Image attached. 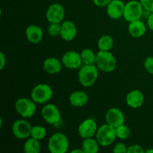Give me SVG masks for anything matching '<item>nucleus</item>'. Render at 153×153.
<instances>
[{
    "mask_svg": "<svg viewBox=\"0 0 153 153\" xmlns=\"http://www.w3.org/2000/svg\"><path fill=\"white\" fill-rule=\"evenodd\" d=\"M98 67L96 64H85L79 71V81L81 85L85 88L92 86L97 82L98 78Z\"/></svg>",
    "mask_w": 153,
    "mask_h": 153,
    "instance_id": "1",
    "label": "nucleus"
},
{
    "mask_svg": "<svg viewBox=\"0 0 153 153\" xmlns=\"http://www.w3.org/2000/svg\"><path fill=\"white\" fill-rule=\"evenodd\" d=\"M96 65L105 73L113 72L117 67V60L113 54L109 51H102L97 54Z\"/></svg>",
    "mask_w": 153,
    "mask_h": 153,
    "instance_id": "2",
    "label": "nucleus"
},
{
    "mask_svg": "<svg viewBox=\"0 0 153 153\" xmlns=\"http://www.w3.org/2000/svg\"><path fill=\"white\" fill-rule=\"evenodd\" d=\"M48 148L52 153H65L69 148L68 138L63 133H55L49 138Z\"/></svg>",
    "mask_w": 153,
    "mask_h": 153,
    "instance_id": "3",
    "label": "nucleus"
},
{
    "mask_svg": "<svg viewBox=\"0 0 153 153\" xmlns=\"http://www.w3.org/2000/svg\"><path fill=\"white\" fill-rule=\"evenodd\" d=\"M95 136L100 146H110L117 138L116 130L114 127L106 123L98 128Z\"/></svg>",
    "mask_w": 153,
    "mask_h": 153,
    "instance_id": "4",
    "label": "nucleus"
},
{
    "mask_svg": "<svg viewBox=\"0 0 153 153\" xmlns=\"http://www.w3.org/2000/svg\"><path fill=\"white\" fill-rule=\"evenodd\" d=\"M53 91L49 85L40 84L33 88L31 94V98L34 102L38 104L47 102L52 99Z\"/></svg>",
    "mask_w": 153,
    "mask_h": 153,
    "instance_id": "5",
    "label": "nucleus"
},
{
    "mask_svg": "<svg viewBox=\"0 0 153 153\" xmlns=\"http://www.w3.org/2000/svg\"><path fill=\"white\" fill-rule=\"evenodd\" d=\"M143 9L144 8L140 1L135 0L128 1L126 4L123 17L129 22L138 20L143 15Z\"/></svg>",
    "mask_w": 153,
    "mask_h": 153,
    "instance_id": "6",
    "label": "nucleus"
},
{
    "mask_svg": "<svg viewBox=\"0 0 153 153\" xmlns=\"http://www.w3.org/2000/svg\"><path fill=\"white\" fill-rule=\"evenodd\" d=\"M35 103L32 100L28 98H19L15 102V108L16 112L22 117H31L37 110Z\"/></svg>",
    "mask_w": 153,
    "mask_h": 153,
    "instance_id": "7",
    "label": "nucleus"
},
{
    "mask_svg": "<svg viewBox=\"0 0 153 153\" xmlns=\"http://www.w3.org/2000/svg\"><path fill=\"white\" fill-rule=\"evenodd\" d=\"M32 126L25 120H17L12 126V132L16 138L23 139L28 138L31 136Z\"/></svg>",
    "mask_w": 153,
    "mask_h": 153,
    "instance_id": "8",
    "label": "nucleus"
},
{
    "mask_svg": "<svg viewBox=\"0 0 153 153\" xmlns=\"http://www.w3.org/2000/svg\"><path fill=\"white\" fill-rule=\"evenodd\" d=\"M97 130L98 128H97V123L93 118L85 120L83 122L81 123L78 128L79 134L83 139L89 138L95 136Z\"/></svg>",
    "mask_w": 153,
    "mask_h": 153,
    "instance_id": "9",
    "label": "nucleus"
},
{
    "mask_svg": "<svg viewBox=\"0 0 153 153\" xmlns=\"http://www.w3.org/2000/svg\"><path fill=\"white\" fill-rule=\"evenodd\" d=\"M65 10L64 7L58 3L51 4L46 11V16L50 23H61L64 20Z\"/></svg>",
    "mask_w": 153,
    "mask_h": 153,
    "instance_id": "10",
    "label": "nucleus"
},
{
    "mask_svg": "<svg viewBox=\"0 0 153 153\" xmlns=\"http://www.w3.org/2000/svg\"><path fill=\"white\" fill-rule=\"evenodd\" d=\"M41 114L43 120L52 125L58 123L61 119V112L58 107L53 104H47L43 106Z\"/></svg>",
    "mask_w": 153,
    "mask_h": 153,
    "instance_id": "11",
    "label": "nucleus"
},
{
    "mask_svg": "<svg viewBox=\"0 0 153 153\" xmlns=\"http://www.w3.org/2000/svg\"><path fill=\"white\" fill-rule=\"evenodd\" d=\"M105 121L106 123L109 124L114 128H117L120 125L124 124L125 117L120 109L117 108H112L106 112Z\"/></svg>",
    "mask_w": 153,
    "mask_h": 153,
    "instance_id": "12",
    "label": "nucleus"
},
{
    "mask_svg": "<svg viewBox=\"0 0 153 153\" xmlns=\"http://www.w3.org/2000/svg\"><path fill=\"white\" fill-rule=\"evenodd\" d=\"M61 62L67 68L74 70L81 67L82 60L80 54L75 51H69L63 55Z\"/></svg>",
    "mask_w": 153,
    "mask_h": 153,
    "instance_id": "13",
    "label": "nucleus"
},
{
    "mask_svg": "<svg viewBox=\"0 0 153 153\" xmlns=\"http://www.w3.org/2000/svg\"><path fill=\"white\" fill-rule=\"evenodd\" d=\"M126 4L121 0H112L107 6V13L109 17L117 19L123 16Z\"/></svg>",
    "mask_w": 153,
    "mask_h": 153,
    "instance_id": "14",
    "label": "nucleus"
},
{
    "mask_svg": "<svg viewBox=\"0 0 153 153\" xmlns=\"http://www.w3.org/2000/svg\"><path fill=\"white\" fill-rule=\"evenodd\" d=\"M76 34L77 28L72 21L66 20L61 23L60 36L63 40L66 41H71L76 37Z\"/></svg>",
    "mask_w": 153,
    "mask_h": 153,
    "instance_id": "15",
    "label": "nucleus"
},
{
    "mask_svg": "<svg viewBox=\"0 0 153 153\" xmlns=\"http://www.w3.org/2000/svg\"><path fill=\"white\" fill-rule=\"evenodd\" d=\"M126 104L132 108H138L143 105L144 102V96L141 91L138 90L131 91L127 94L126 98Z\"/></svg>",
    "mask_w": 153,
    "mask_h": 153,
    "instance_id": "16",
    "label": "nucleus"
},
{
    "mask_svg": "<svg viewBox=\"0 0 153 153\" xmlns=\"http://www.w3.org/2000/svg\"><path fill=\"white\" fill-rule=\"evenodd\" d=\"M27 40L32 43H38L43 39V30L37 25H28L25 30Z\"/></svg>",
    "mask_w": 153,
    "mask_h": 153,
    "instance_id": "17",
    "label": "nucleus"
},
{
    "mask_svg": "<svg viewBox=\"0 0 153 153\" xmlns=\"http://www.w3.org/2000/svg\"><path fill=\"white\" fill-rule=\"evenodd\" d=\"M89 97L85 92L82 91H76L72 93L70 96V103L73 107L81 108L88 103Z\"/></svg>",
    "mask_w": 153,
    "mask_h": 153,
    "instance_id": "18",
    "label": "nucleus"
},
{
    "mask_svg": "<svg viewBox=\"0 0 153 153\" xmlns=\"http://www.w3.org/2000/svg\"><path fill=\"white\" fill-rule=\"evenodd\" d=\"M146 31V25L140 19L129 22V25H128V32H129L130 35L132 36L133 37L138 38V37H142V36L145 34Z\"/></svg>",
    "mask_w": 153,
    "mask_h": 153,
    "instance_id": "19",
    "label": "nucleus"
},
{
    "mask_svg": "<svg viewBox=\"0 0 153 153\" xmlns=\"http://www.w3.org/2000/svg\"><path fill=\"white\" fill-rule=\"evenodd\" d=\"M43 68L45 71L49 74H56L61 70L62 64L58 58L51 57L45 60L43 63Z\"/></svg>",
    "mask_w": 153,
    "mask_h": 153,
    "instance_id": "20",
    "label": "nucleus"
},
{
    "mask_svg": "<svg viewBox=\"0 0 153 153\" xmlns=\"http://www.w3.org/2000/svg\"><path fill=\"white\" fill-rule=\"evenodd\" d=\"M100 143L97 139L93 137L84 139L82 144V149L85 153H97L100 149Z\"/></svg>",
    "mask_w": 153,
    "mask_h": 153,
    "instance_id": "21",
    "label": "nucleus"
},
{
    "mask_svg": "<svg viewBox=\"0 0 153 153\" xmlns=\"http://www.w3.org/2000/svg\"><path fill=\"white\" fill-rule=\"evenodd\" d=\"M23 149L25 153H39L41 150L40 140L31 137L24 143Z\"/></svg>",
    "mask_w": 153,
    "mask_h": 153,
    "instance_id": "22",
    "label": "nucleus"
},
{
    "mask_svg": "<svg viewBox=\"0 0 153 153\" xmlns=\"http://www.w3.org/2000/svg\"><path fill=\"white\" fill-rule=\"evenodd\" d=\"M82 63L87 65H92L96 64L97 61V55L94 53V51L91 49H85L81 52Z\"/></svg>",
    "mask_w": 153,
    "mask_h": 153,
    "instance_id": "23",
    "label": "nucleus"
},
{
    "mask_svg": "<svg viewBox=\"0 0 153 153\" xmlns=\"http://www.w3.org/2000/svg\"><path fill=\"white\" fill-rule=\"evenodd\" d=\"M114 39L109 35H103L100 38L98 41V47L100 50L110 51L113 48Z\"/></svg>",
    "mask_w": 153,
    "mask_h": 153,
    "instance_id": "24",
    "label": "nucleus"
},
{
    "mask_svg": "<svg viewBox=\"0 0 153 153\" xmlns=\"http://www.w3.org/2000/svg\"><path fill=\"white\" fill-rule=\"evenodd\" d=\"M46 131L44 127L40 126H32L31 132V137L35 138L38 140H41L46 137Z\"/></svg>",
    "mask_w": 153,
    "mask_h": 153,
    "instance_id": "25",
    "label": "nucleus"
},
{
    "mask_svg": "<svg viewBox=\"0 0 153 153\" xmlns=\"http://www.w3.org/2000/svg\"><path fill=\"white\" fill-rule=\"evenodd\" d=\"M115 130H116L117 137L121 139V140H125V139L128 138L130 134H131L130 128L124 124L115 128Z\"/></svg>",
    "mask_w": 153,
    "mask_h": 153,
    "instance_id": "26",
    "label": "nucleus"
},
{
    "mask_svg": "<svg viewBox=\"0 0 153 153\" xmlns=\"http://www.w3.org/2000/svg\"><path fill=\"white\" fill-rule=\"evenodd\" d=\"M61 23H50L48 28V32L52 37H58L61 34Z\"/></svg>",
    "mask_w": 153,
    "mask_h": 153,
    "instance_id": "27",
    "label": "nucleus"
},
{
    "mask_svg": "<svg viewBox=\"0 0 153 153\" xmlns=\"http://www.w3.org/2000/svg\"><path fill=\"white\" fill-rule=\"evenodd\" d=\"M145 70L150 74L153 75V57H148L145 60L144 64Z\"/></svg>",
    "mask_w": 153,
    "mask_h": 153,
    "instance_id": "28",
    "label": "nucleus"
},
{
    "mask_svg": "<svg viewBox=\"0 0 153 153\" xmlns=\"http://www.w3.org/2000/svg\"><path fill=\"white\" fill-rule=\"evenodd\" d=\"M128 147L123 143H118L115 145L113 149V152L114 153H127Z\"/></svg>",
    "mask_w": 153,
    "mask_h": 153,
    "instance_id": "29",
    "label": "nucleus"
},
{
    "mask_svg": "<svg viewBox=\"0 0 153 153\" xmlns=\"http://www.w3.org/2000/svg\"><path fill=\"white\" fill-rule=\"evenodd\" d=\"M144 10L149 13H153V0H140Z\"/></svg>",
    "mask_w": 153,
    "mask_h": 153,
    "instance_id": "30",
    "label": "nucleus"
},
{
    "mask_svg": "<svg viewBox=\"0 0 153 153\" xmlns=\"http://www.w3.org/2000/svg\"><path fill=\"white\" fill-rule=\"evenodd\" d=\"M145 151L141 146L137 144H134L128 147L127 153H144Z\"/></svg>",
    "mask_w": 153,
    "mask_h": 153,
    "instance_id": "31",
    "label": "nucleus"
},
{
    "mask_svg": "<svg viewBox=\"0 0 153 153\" xmlns=\"http://www.w3.org/2000/svg\"><path fill=\"white\" fill-rule=\"evenodd\" d=\"M93 2L98 7H105L112 0H92Z\"/></svg>",
    "mask_w": 153,
    "mask_h": 153,
    "instance_id": "32",
    "label": "nucleus"
},
{
    "mask_svg": "<svg viewBox=\"0 0 153 153\" xmlns=\"http://www.w3.org/2000/svg\"><path fill=\"white\" fill-rule=\"evenodd\" d=\"M6 65V58L4 54L2 52H0V69L3 70L4 66Z\"/></svg>",
    "mask_w": 153,
    "mask_h": 153,
    "instance_id": "33",
    "label": "nucleus"
},
{
    "mask_svg": "<svg viewBox=\"0 0 153 153\" xmlns=\"http://www.w3.org/2000/svg\"><path fill=\"white\" fill-rule=\"evenodd\" d=\"M147 25L149 28L153 31V13H151L147 19Z\"/></svg>",
    "mask_w": 153,
    "mask_h": 153,
    "instance_id": "34",
    "label": "nucleus"
},
{
    "mask_svg": "<svg viewBox=\"0 0 153 153\" xmlns=\"http://www.w3.org/2000/svg\"><path fill=\"white\" fill-rule=\"evenodd\" d=\"M72 153H75V152H80V153H85L84 152L83 149H73V150H72Z\"/></svg>",
    "mask_w": 153,
    "mask_h": 153,
    "instance_id": "35",
    "label": "nucleus"
},
{
    "mask_svg": "<svg viewBox=\"0 0 153 153\" xmlns=\"http://www.w3.org/2000/svg\"><path fill=\"white\" fill-rule=\"evenodd\" d=\"M146 153H153V149H148V150H146V152H145Z\"/></svg>",
    "mask_w": 153,
    "mask_h": 153,
    "instance_id": "36",
    "label": "nucleus"
}]
</instances>
